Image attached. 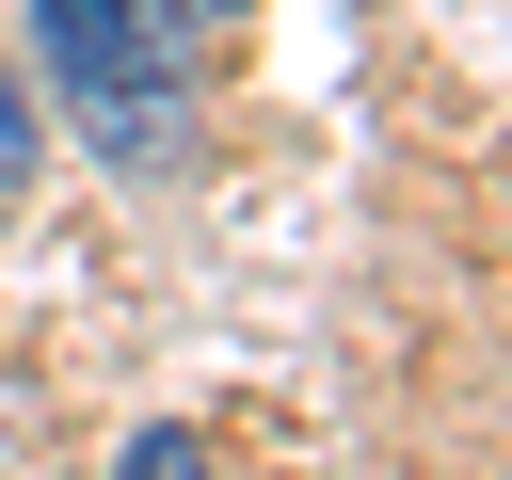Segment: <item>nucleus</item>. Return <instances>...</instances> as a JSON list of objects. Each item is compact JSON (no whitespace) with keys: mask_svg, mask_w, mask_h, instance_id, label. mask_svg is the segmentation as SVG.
<instances>
[{"mask_svg":"<svg viewBox=\"0 0 512 480\" xmlns=\"http://www.w3.org/2000/svg\"><path fill=\"white\" fill-rule=\"evenodd\" d=\"M160 16H176V32H208V16H224V0H160Z\"/></svg>","mask_w":512,"mask_h":480,"instance_id":"nucleus-4","label":"nucleus"},{"mask_svg":"<svg viewBox=\"0 0 512 480\" xmlns=\"http://www.w3.org/2000/svg\"><path fill=\"white\" fill-rule=\"evenodd\" d=\"M16 176H32V80L0 64V208H16Z\"/></svg>","mask_w":512,"mask_h":480,"instance_id":"nucleus-3","label":"nucleus"},{"mask_svg":"<svg viewBox=\"0 0 512 480\" xmlns=\"http://www.w3.org/2000/svg\"><path fill=\"white\" fill-rule=\"evenodd\" d=\"M112 480H208V448H192V432L160 416V432H128V464H112Z\"/></svg>","mask_w":512,"mask_h":480,"instance_id":"nucleus-2","label":"nucleus"},{"mask_svg":"<svg viewBox=\"0 0 512 480\" xmlns=\"http://www.w3.org/2000/svg\"><path fill=\"white\" fill-rule=\"evenodd\" d=\"M48 32V96L112 176H176L192 160V32L160 0H32Z\"/></svg>","mask_w":512,"mask_h":480,"instance_id":"nucleus-1","label":"nucleus"}]
</instances>
